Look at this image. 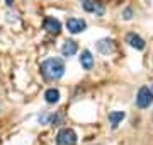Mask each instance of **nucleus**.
Segmentation results:
<instances>
[{
  "label": "nucleus",
  "instance_id": "f257e3e1",
  "mask_svg": "<svg viewBox=\"0 0 153 145\" xmlns=\"http://www.w3.org/2000/svg\"><path fill=\"white\" fill-rule=\"evenodd\" d=\"M41 73L48 80H56L61 78L65 73V63L61 58H48L41 63Z\"/></svg>",
  "mask_w": 153,
  "mask_h": 145
},
{
  "label": "nucleus",
  "instance_id": "f03ea898",
  "mask_svg": "<svg viewBox=\"0 0 153 145\" xmlns=\"http://www.w3.org/2000/svg\"><path fill=\"white\" fill-rule=\"evenodd\" d=\"M56 145H76V133L71 128H61L56 135Z\"/></svg>",
  "mask_w": 153,
  "mask_h": 145
},
{
  "label": "nucleus",
  "instance_id": "7ed1b4c3",
  "mask_svg": "<svg viewBox=\"0 0 153 145\" xmlns=\"http://www.w3.org/2000/svg\"><path fill=\"white\" fill-rule=\"evenodd\" d=\"M152 102H153V92L150 90V87H141L136 96V106L141 108V109H146V108H150Z\"/></svg>",
  "mask_w": 153,
  "mask_h": 145
},
{
  "label": "nucleus",
  "instance_id": "20e7f679",
  "mask_svg": "<svg viewBox=\"0 0 153 145\" xmlns=\"http://www.w3.org/2000/svg\"><path fill=\"white\" fill-rule=\"evenodd\" d=\"M66 28H68V31H70L71 34H78V33H82V31H85L87 22H85L83 19H75V17H71V19L66 21Z\"/></svg>",
  "mask_w": 153,
  "mask_h": 145
},
{
  "label": "nucleus",
  "instance_id": "39448f33",
  "mask_svg": "<svg viewBox=\"0 0 153 145\" xmlns=\"http://www.w3.org/2000/svg\"><path fill=\"white\" fill-rule=\"evenodd\" d=\"M126 43L131 46V48H134V50H145V46H146L145 39H143L141 36L134 34V33L126 34Z\"/></svg>",
  "mask_w": 153,
  "mask_h": 145
},
{
  "label": "nucleus",
  "instance_id": "423d86ee",
  "mask_svg": "<svg viewBox=\"0 0 153 145\" xmlns=\"http://www.w3.org/2000/svg\"><path fill=\"white\" fill-rule=\"evenodd\" d=\"M82 2L83 10L87 12H95L97 16H102L104 14V5L100 2H94V0H80Z\"/></svg>",
  "mask_w": 153,
  "mask_h": 145
},
{
  "label": "nucleus",
  "instance_id": "0eeeda50",
  "mask_svg": "<svg viewBox=\"0 0 153 145\" xmlns=\"http://www.w3.org/2000/svg\"><path fill=\"white\" fill-rule=\"evenodd\" d=\"M43 28L48 31L49 34H60L61 31V24L58 19H55V17H46L43 22Z\"/></svg>",
  "mask_w": 153,
  "mask_h": 145
},
{
  "label": "nucleus",
  "instance_id": "6e6552de",
  "mask_svg": "<svg viewBox=\"0 0 153 145\" xmlns=\"http://www.w3.org/2000/svg\"><path fill=\"white\" fill-rule=\"evenodd\" d=\"M97 51L99 53H102V55H109L114 51V41L109 38H104V39H99L97 41Z\"/></svg>",
  "mask_w": 153,
  "mask_h": 145
},
{
  "label": "nucleus",
  "instance_id": "1a4fd4ad",
  "mask_svg": "<svg viewBox=\"0 0 153 145\" xmlns=\"http://www.w3.org/2000/svg\"><path fill=\"white\" fill-rule=\"evenodd\" d=\"M76 50H78V46H76V43L71 41V39H66L65 43H63V46H61L63 56H73L76 53Z\"/></svg>",
  "mask_w": 153,
  "mask_h": 145
},
{
  "label": "nucleus",
  "instance_id": "9d476101",
  "mask_svg": "<svg viewBox=\"0 0 153 145\" xmlns=\"http://www.w3.org/2000/svg\"><path fill=\"white\" fill-rule=\"evenodd\" d=\"M80 65H82L85 70H90L94 67V56L88 50H83L82 55H80Z\"/></svg>",
  "mask_w": 153,
  "mask_h": 145
},
{
  "label": "nucleus",
  "instance_id": "9b49d317",
  "mask_svg": "<svg viewBox=\"0 0 153 145\" xmlns=\"http://www.w3.org/2000/svg\"><path fill=\"white\" fill-rule=\"evenodd\" d=\"M44 99H46L48 104H55V102H58V101H60V90L58 89H48L46 92H44Z\"/></svg>",
  "mask_w": 153,
  "mask_h": 145
},
{
  "label": "nucleus",
  "instance_id": "f8f14e48",
  "mask_svg": "<svg viewBox=\"0 0 153 145\" xmlns=\"http://www.w3.org/2000/svg\"><path fill=\"white\" fill-rule=\"evenodd\" d=\"M124 111H112L109 113V121L111 125H112V128H117V125H119L123 120H124Z\"/></svg>",
  "mask_w": 153,
  "mask_h": 145
},
{
  "label": "nucleus",
  "instance_id": "ddd939ff",
  "mask_svg": "<svg viewBox=\"0 0 153 145\" xmlns=\"http://www.w3.org/2000/svg\"><path fill=\"white\" fill-rule=\"evenodd\" d=\"M131 17H133V10H131V9H126V10L123 12V19H126V21H129Z\"/></svg>",
  "mask_w": 153,
  "mask_h": 145
},
{
  "label": "nucleus",
  "instance_id": "4468645a",
  "mask_svg": "<svg viewBox=\"0 0 153 145\" xmlns=\"http://www.w3.org/2000/svg\"><path fill=\"white\" fill-rule=\"evenodd\" d=\"M5 4H7V5H9V7H10L12 4H14V0H5Z\"/></svg>",
  "mask_w": 153,
  "mask_h": 145
}]
</instances>
